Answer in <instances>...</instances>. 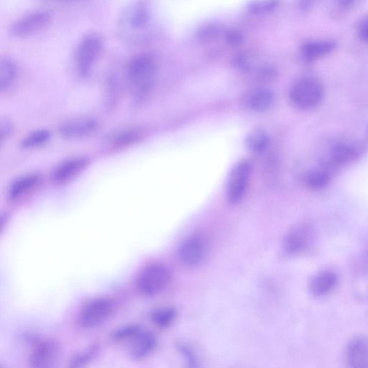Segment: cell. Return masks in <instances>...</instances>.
<instances>
[{"label":"cell","mask_w":368,"mask_h":368,"mask_svg":"<svg viewBox=\"0 0 368 368\" xmlns=\"http://www.w3.org/2000/svg\"><path fill=\"white\" fill-rule=\"evenodd\" d=\"M157 66L148 54H138L129 61L126 75L134 102H144L153 89Z\"/></svg>","instance_id":"cell-1"},{"label":"cell","mask_w":368,"mask_h":368,"mask_svg":"<svg viewBox=\"0 0 368 368\" xmlns=\"http://www.w3.org/2000/svg\"><path fill=\"white\" fill-rule=\"evenodd\" d=\"M170 278L169 269L163 264L155 263L145 266L138 274L136 287L146 296L159 294L167 287Z\"/></svg>","instance_id":"cell-2"},{"label":"cell","mask_w":368,"mask_h":368,"mask_svg":"<svg viewBox=\"0 0 368 368\" xmlns=\"http://www.w3.org/2000/svg\"><path fill=\"white\" fill-rule=\"evenodd\" d=\"M323 97V88L317 79L305 78L298 81L290 92V97L295 106L302 110L311 109L317 106Z\"/></svg>","instance_id":"cell-3"},{"label":"cell","mask_w":368,"mask_h":368,"mask_svg":"<svg viewBox=\"0 0 368 368\" xmlns=\"http://www.w3.org/2000/svg\"><path fill=\"white\" fill-rule=\"evenodd\" d=\"M102 47V39L97 34L91 33L82 38L76 55L77 70L80 77H86L90 74Z\"/></svg>","instance_id":"cell-4"},{"label":"cell","mask_w":368,"mask_h":368,"mask_svg":"<svg viewBox=\"0 0 368 368\" xmlns=\"http://www.w3.org/2000/svg\"><path fill=\"white\" fill-rule=\"evenodd\" d=\"M114 311V303L111 299L104 297L93 298L82 307L79 320L85 328H96L109 319Z\"/></svg>","instance_id":"cell-5"},{"label":"cell","mask_w":368,"mask_h":368,"mask_svg":"<svg viewBox=\"0 0 368 368\" xmlns=\"http://www.w3.org/2000/svg\"><path fill=\"white\" fill-rule=\"evenodd\" d=\"M148 6L139 2L129 7L123 13L120 20V31L127 39L135 40L138 32L146 29L150 22Z\"/></svg>","instance_id":"cell-6"},{"label":"cell","mask_w":368,"mask_h":368,"mask_svg":"<svg viewBox=\"0 0 368 368\" xmlns=\"http://www.w3.org/2000/svg\"><path fill=\"white\" fill-rule=\"evenodd\" d=\"M251 164L242 160L231 170L227 184V199L231 204L239 202L246 193L251 173Z\"/></svg>","instance_id":"cell-7"},{"label":"cell","mask_w":368,"mask_h":368,"mask_svg":"<svg viewBox=\"0 0 368 368\" xmlns=\"http://www.w3.org/2000/svg\"><path fill=\"white\" fill-rule=\"evenodd\" d=\"M51 20V15L47 11L33 12L15 21L10 32L16 38H27L47 28Z\"/></svg>","instance_id":"cell-8"},{"label":"cell","mask_w":368,"mask_h":368,"mask_svg":"<svg viewBox=\"0 0 368 368\" xmlns=\"http://www.w3.org/2000/svg\"><path fill=\"white\" fill-rule=\"evenodd\" d=\"M313 227L306 223L296 225L287 234L285 248L291 255H298L307 251L314 240Z\"/></svg>","instance_id":"cell-9"},{"label":"cell","mask_w":368,"mask_h":368,"mask_svg":"<svg viewBox=\"0 0 368 368\" xmlns=\"http://www.w3.org/2000/svg\"><path fill=\"white\" fill-rule=\"evenodd\" d=\"M207 253V243L200 235H193L181 246L179 251L181 262L189 267H197L202 264Z\"/></svg>","instance_id":"cell-10"},{"label":"cell","mask_w":368,"mask_h":368,"mask_svg":"<svg viewBox=\"0 0 368 368\" xmlns=\"http://www.w3.org/2000/svg\"><path fill=\"white\" fill-rule=\"evenodd\" d=\"M346 364L354 368H368V337L357 336L346 345Z\"/></svg>","instance_id":"cell-11"},{"label":"cell","mask_w":368,"mask_h":368,"mask_svg":"<svg viewBox=\"0 0 368 368\" xmlns=\"http://www.w3.org/2000/svg\"><path fill=\"white\" fill-rule=\"evenodd\" d=\"M60 349L52 340H45L38 343L33 348L29 362L33 367H50L58 361Z\"/></svg>","instance_id":"cell-12"},{"label":"cell","mask_w":368,"mask_h":368,"mask_svg":"<svg viewBox=\"0 0 368 368\" xmlns=\"http://www.w3.org/2000/svg\"><path fill=\"white\" fill-rule=\"evenodd\" d=\"M97 128L98 123L95 119L79 118L63 122L60 127V133L64 138L76 139L93 134Z\"/></svg>","instance_id":"cell-13"},{"label":"cell","mask_w":368,"mask_h":368,"mask_svg":"<svg viewBox=\"0 0 368 368\" xmlns=\"http://www.w3.org/2000/svg\"><path fill=\"white\" fill-rule=\"evenodd\" d=\"M89 164V160L83 157L64 161L54 170L53 180L57 184H67L81 174Z\"/></svg>","instance_id":"cell-14"},{"label":"cell","mask_w":368,"mask_h":368,"mask_svg":"<svg viewBox=\"0 0 368 368\" xmlns=\"http://www.w3.org/2000/svg\"><path fill=\"white\" fill-rule=\"evenodd\" d=\"M337 274L330 270H324L317 273L312 277L310 290L317 298H323L332 294L338 285Z\"/></svg>","instance_id":"cell-15"},{"label":"cell","mask_w":368,"mask_h":368,"mask_svg":"<svg viewBox=\"0 0 368 368\" xmlns=\"http://www.w3.org/2000/svg\"><path fill=\"white\" fill-rule=\"evenodd\" d=\"M129 345V355L136 360H143L155 351L157 339L153 333L142 330Z\"/></svg>","instance_id":"cell-16"},{"label":"cell","mask_w":368,"mask_h":368,"mask_svg":"<svg viewBox=\"0 0 368 368\" xmlns=\"http://www.w3.org/2000/svg\"><path fill=\"white\" fill-rule=\"evenodd\" d=\"M337 47V43L332 40L311 41L302 47L301 52L303 58L313 61L331 54Z\"/></svg>","instance_id":"cell-17"},{"label":"cell","mask_w":368,"mask_h":368,"mask_svg":"<svg viewBox=\"0 0 368 368\" xmlns=\"http://www.w3.org/2000/svg\"><path fill=\"white\" fill-rule=\"evenodd\" d=\"M40 182V177L36 174H30L17 179L9 190L10 200L16 201L27 196L38 186Z\"/></svg>","instance_id":"cell-18"},{"label":"cell","mask_w":368,"mask_h":368,"mask_svg":"<svg viewBox=\"0 0 368 368\" xmlns=\"http://www.w3.org/2000/svg\"><path fill=\"white\" fill-rule=\"evenodd\" d=\"M275 101L274 94L267 89L253 90L248 98V104L255 112H265L270 109Z\"/></svg>","instance_id":"cell-19"},{"label":"cell","mask_w":368,"mask_h":368,"mask_svg":"<svg viewBox=\"0 0 368 368\" xmlns=\"http://www.w3.org/2000/svg\"><path fill=\"white\" fill-rule=\"evenodd\" d=\"M17 68L15 62L10 58H3L0 62V90H8L17 77Z\"/></svg>","instance_id":"cell-20"},{"label":"cell","mask_w":368,"mask_h":368,"mask_svg":"<svg viewBox=\"0 0 368 368\" xmlns=\"http://www.w3.org/2000/svg\"><path fill=\"white\" fill-rule=\"evenodd\" d=\"M143 134L138 128H128L118 133L113 138L115 147L122 148L136 144L141 140Z\"/></svg>","instance_id":"cell-21"},{"label":"cell","mask_w":368,"mask_h":368,"mask_svg":"<svg viewBox=\"0 0 368 368\" xmlns=\"http://www.w3.org/2000/svg\"><path fill=\"white\" fill-rule=\"evenodd\" d=\"M270 143L268 134L262 131H256L250 133L246 139V145L252 152L255 154L262 153L266 150Z\"/></svg>","instance_id":"cell-22"},{"label":"cell","mask_w":368,"mask_h":368,"mask_svg":"<svg viewBox=\"0 0 368 368\" xmlns=\"http://www.w3.org/2000/svg\"><path fill=\"white\" fill-rule=\"evenodd\" d=\"M51 138V135L47 129H38L22 141L21 146L25 149H35L48 143Z\"/></svg>","instance_id":"cell-23"},{"label":"cell","mask_w":368,"mask_h":368,"mask_svg":"<svg viewBox=\"0 0 368 368\" xmlns=\"http://www.w3.org/2000/svg\"><path fill=\"white\" fill-rule=\"evenodd\" d=\"M177 317L175 310L169 307L161 308L153 312L151 319L155 326L160 329L169 328L175 322Z\"/></svg>","instance_id":"cell-24"},{"label":"cell","mask_w":368,"mask_h":368,"mask_svg":"<svg viewBox=\"0 0 368 368\" xmlns=\"http://www.w3.org/2000/svg\"><path fill=\"white\" fill-rule=\"evenodd\" d=\"M120 95L119 82L116 77L112 76L108 79L105 89V104L108 108L116 106Z\"/></svg>","instance_id":"cell-25"},{"label":"cell","mask_w":368,"mask_h":368,"mask_svg":"<svg viewBox=\"0 0 368 368\" xmlns=\"http://www.w3.org/2000/svg\"><path fill=\"white\" fill-rule=\"evenodd\" d=\"M278 0H254L248 5V10L255 15H264L275 10Z\"/></svg>","instance_id":"cell-26"},{"label":"cell","mask_w":368,"mask_h":368,"mask_svg":"<svg viewBox=\"0 0 368 368\" xmlns=\"http://www.w3.org/2000/svg\"><path fill=\"white\" fill-rule=\"evenodd\" d=\"M356 156L355 150L353 147L344 145L335 146L332 151V158L337 163L349 162Z\"/></svg>","instance_id":"cell-27"},{"label":"cell","mask_w":368,"mask_h":368,"mask_svg":"<svg viewBox=\"0 0 368 368\" xmlns=\"http://www.w3.org/2000/svg\"><path fill=\"white\" fill-rule=\"evenodd\" d=\"M142 329L137 326H127L116 330L113 333V339L118 342H131L141 332Z\"/></svg>","instance_id":"cell-28"},{"label":"cell","mask_w":368,"mask_h":368,"mask_svg":"<svg viewBox=\"0 0 368 368\" xmlns=\"http://www.w3.org/2000/svg\"><path fill=\"white\" fill-rule=\"evenodd\" d=\"M330 181V176L326 172L316 171L308 177V184L312 189H319L326 186Z\"/></svg>","instance_id":"cell-29"},{"label":"cell","mask_w":368,"mask_h":368,"mask_svg":"<svg viewBox=\"0 0 368 368\" xmlns=\"http://www.w3.org/2000/svg\"><path fill=\"white\" fill-rule=\"evenodd\" d=\"M96 350L92 349L88 352L80 353L76 356H74L72 361V366H82L86 362H88L92 359V357L95 355Z\"/></svg>","instance_id":"cell-30"},{"label":"cell","mask_w":368,"mask_h":368,"mask_svg":"<svg viewBox=\"0 0 368 368\" xmlns=\"http://www.w3.org/2000/svg\"><path fill=\"white\" fill-rule=\"evenodd\" d=\"M12 132V127L10 123L6 120L1 121V127H0V136H1V140L3 142L5 140L10 136Z\"/></svg>","instance_id":"cell-31"},{"label":"cell","mask_w":368,"mask_h":368,"mask_svg":"<svg viewBox=\"0 0 368 368\" xmlns=\"http://www.w3.org/2000/svg\"><path fill=\"white\" fill-rule=\"evenodd\" d=\"M358 33L360 38L363 41L368 42V17L360 24Z\"/></svg>","instance_id":"cell-32"},{"label":"cell","mask_w":368,"mask_h":368,"mask_svg":"<svg viewBox=\"0 0 368 368\" xmlns=\"http://www.w3.org/2000/svg\"><path fill=\"white\" fill-rule=\"evenodd\" d=\"M317 1V0H298V6L302 11L310 10Z\"/></svg>","instance_id":"cell-33"},{"label":"cell","mask_w":368,"mask_h":368,"mask_svg":"<svg viewBox=\"0 0 368 368\" xmlns=\"http://www.w3.org/2000/svg\"><path fill=\"white\" fill-rule=\"evenodd\" d=\"M201 33V36L203 40H207L214 36L216 29L212 26H207Z\"/></svg>","instance_id":"cell-34"},{"label":"cell","mask_w":368,"mask_h":368,"mask_svg":"<svg viewBox=\"0 0 368 368\" xmlns=\"http://www.w3.org/2000/svg\"><path fill=\"white\" fill-rule=\"evenodd\" d=\"M340 7L348 9L351 8L356 2V0H337Z\"/></svg>","instance_id":"cell-35"},{"label":"cell","mask_w":368,"mask_h":368,"mask_svg":"<svg viewBox=\"0 0 368 368\" xmlns=\"http://www.w3.org/2000/svg\"><path fill=\"white\" fill-rule=\"evenodd\" d=\"M229 41L232 42V45H237L241 41V37L239 34L232 33L229 36Z\"/></svg>","instance_id":"cell-36"},{"label":"cell","mask_w":368,"mask_h":368,"mask_svg":"<svg viewBox=\"0 0 368 368\" xmlns=\"http://www.w3.org/2000/svg\"><path fill=\"white\" fill-rule=\"evenodd\" d=\"M45 1L54 2V3H70L74 2L81 1V0H45Z\"/></svg>","instance_id":"cell-37"}]
</instances>
